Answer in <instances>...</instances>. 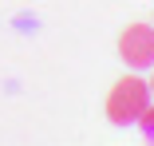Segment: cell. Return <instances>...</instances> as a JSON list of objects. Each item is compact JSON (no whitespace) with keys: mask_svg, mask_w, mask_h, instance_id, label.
<instances>
[{"mask_svg":"<svg viewBox=\"0 0 154 146\" xmlns=\"http://www.w3.org/2000/svg\"><path fill=\"white\" fill-rule=\"evenodd\" d=\"M119 55H122V63L134 67V71L154 67V24H131V28H122Z\"/></svg>","mask_w":154,"mask_h":146,"instance_id":"2","label":"cell"},{"mask_svg":"<svg viewBox=\"0 0 154 146\" xmlns=\"http://www.w3.org/2000/svg\"><path fill=\"white\" fill-rule=\"evenodd\" d=\"M146 107H150V83L138 75H122L107 95V119L115 126H127V123H138Z\"/></svg>","mask_w":154,"mask_h":146,"instance_id":"1","label":"cell"},{"mask_svg":"<svg viewBox=\"0 0 154 146\" xmlns=\"http://www.w3.org/2000/svg\"><path fill=\"white\" fill-rule=\"evenodd\" d=\"M150 95H154V79H150Z\"/></svg>","mask_w":154,"mask_h":146,"instance_id":"4","label":"cell"},{"mask_svg":"<svg viewBox=\"0 0 154 146\" xmlns=\"http://www.w3.org/2000/svg\"><path fill=\"white\" fill-rule=\"evenodd\" d=\"M138 126H142V134L154 142V107H146V111L138 114Z\"/></svg>","mask_w":154,"mask_h":146,"instance_id":"3","label":"cell"}]
</instances>
